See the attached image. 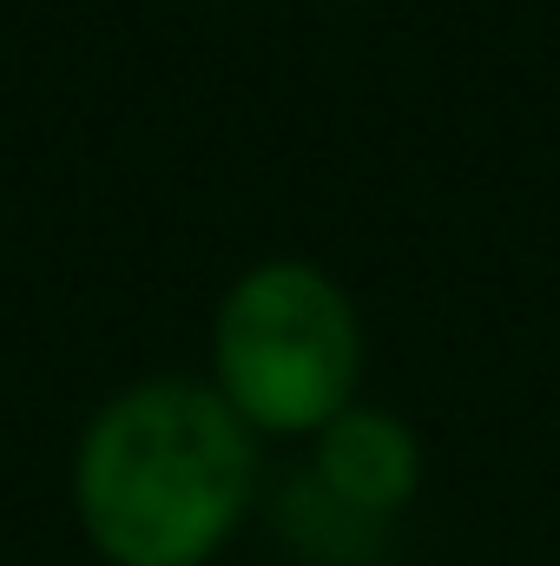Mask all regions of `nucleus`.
I'll return each instance as SVG.
<instances>
[{"label": "nucleus", "mask_w": 560, "mask_h": 566, "mask_svg": "<svg viewBox=\"0 0 560 566\" xmlns=\"http://www.w3.org/2000/svg\"><path fill=\"white\" fill-rule=\"evenodd\" d=\"M66 494L106 566H211L258 507V434L205 376H139L86 416Z\"/></svg>", "instance_id": "f257e3e1"}, {"label": "nucleus", "mask_w": 560, "mask_h": 566, "mask_svg": "<svg viewBox=\"0 0 560 566\" xmlns=\"http://www.w3.org/2000/svg\"><path fill=\"white\" fill-rule=\"evenodd\" d=\"M363 310L317 258H258L211 303L205 382L258 441H310L363 402Z\"/></svg>", "instance_id": "f03ea898"}, {"label": "nucleus", "mask_w": 560, "mask_h": 566, "mask_svg": "<svg viewBox=\"0 0 560 566\" xmlns=\"http://www.w3.org/2000/svg\"><path fill=\"white\" fill-rule=\"evenodd\" d=\"M422 474H428L422 434L376 402H350L336 422H323L303 441V481L376 534L416 507Z\"/></svg>", "instance_id": "7ed1b4c3"}]
</instances>
